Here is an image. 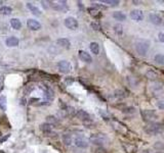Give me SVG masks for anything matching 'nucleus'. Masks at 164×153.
<instances>
[{
	"instance_id": "obj_42",
	"label": "nucleus",
	"mask_w": 164,
	"mask_h": 153,
	"mask_svg": "<svg viewBox=\"0 0 164 153\" xmlns=\"http://www.w3.org/2000/svg\"><path fill=\"white\" fill-rule=\"evenodd\" d=\"M163 25H164V22H163Z\"/></svg>"
},
{
	"instance_id": "obj_17",
	"label": "nucleus",
	"mask_w": 164,
	"mask_h": 153,
	"mask_svg": "<svg viewBox=\"0 0 164 153\" xmlns=\"http://www.w3.org/2000/svg\"><path fill=\"white\" fill-rule=\"evenodd\" d=\"M27 7L29 8V10H30L33 14L37 15V16H40V15H41V10L39 9L36 5H34V4H32V3L29 2V3H27Z\"/></svg>"
},
{
	"instance_id": "obj_16",
	"label": "nucleus",
	"mask_w": 164,
	"mask_h": 153,
	"mask_svg": "<svg viewBox=\"0 0 164 153\" xmlns=\"http://www.w3.org/2000/svg\"><path fill=\"white\" fill-rule=\"evenodd\" d=\"M5 43L8 47H15V46L19 45V39L15 36H11V37H8L5 41Z\"/></svg>"
},
{
	"instance_id": "obj_36",
	"label": "nucleus",
	"mask_w": 164,
	"mask_h": 153,
	"mask_svg": "<svg viewBox=\"0 0 164 153\" xmlns=\"http://www.w3.org/2000/svg\"><path fill=\"white\" fill-rule=\"evenodd\" d=\"M158 40L161 43H164V32H161V33L158 34Z\"/></svg>"
},
{
	"instance_id": "obj_41",
	"label": "nucleus",
	"mask_w": 164,
	"mask_h": 153,
	"mask_svg": "<svg viewBox=\"0 0 164 153\" xmlns=\"http://www.w3.org/2000/svg\"><path fill=\"white\" fill-rule=\"evenodd\" d=\"M1 3H2V1H0V4H1Z\"/></svg>"
},
{
	"instance_id": "obj_14",
	"label": "nucleus",
	"mask_w": 164,
	"mask_h": 153,
	"mask_svg": "<svg viewBox=\"0 0 164 153\" xmlns=\"http://www.w3.org/2000/svg\"><path fill=\"white\" fill-rule=\"evenodd\" d=\"M56 44L63 48H66V49H69L71 47V42H70L69 39L67 38H61V39H58L56 40Z\"/></svg>"
},
{
	"instance_id": "obj_40",
	"label": "nucleus",
	"mask_w": 164,
	"mask_h": 153,
	"mask_svg": "<svg viewBox=\"0 0 164 153\" xmlns=\"http://www.w3.org/2000/svg\"><path fill=\"white\" fill-rule=\"evenodd\" d=\"M0 153H5V152H3V151H0Z\"/></svg>"
},
{
	"instance_id": "obj_2",
	"label": "nucleus",
	"mask_w": 164,
	"mask_h": 153,
	"mask_svg": "<svg viewBox=\"0 0 164 153\" xmlns=\"http://www.w3.org/2000/svg\"><path fill=\"white\" fill-rule=\"evenodd\" d=\"M144 131L148 135H157L163 131V127L161 124H158V122H150L149 125L144 128Z\"/></svg>"
},
{
	"instance_id": "obj_30",
	"label": "nucleus",
	"mask_w": 164,
	"mask_h": 153,
	"mask_svg": "<svg viewBox=\"0 0 164 153\" xmlns=\"http://www.w3.org/2000/svg\"><path fill=\"white\" fill-rule=\"evenodd\" d=\"M122 112L131 114V113H134V112H136V108H134V107H132V106H126L125 108L122 110Z\"/></svg>"
},
{
	"instance_id": "obj_31",
	"label": "nucleus",
	"mask_w": 164,
	"mask_h": 153,
	"mask_svg": "<svg viewBox=\"0 0 164 153\" xmlns=\"http://www.w3.org/2000/svg\"><path fill=\"white\" fill-rule=\"evenodd\" d=\"M115 96L118 97V98H124L125 92H123L122 90H117V91H115Z\"/></svg>"
},
{
	"instance_id": "obj_25",
	"label": "nucleus",
	"mask_w": 164,
	"mask_h": 153,
	"mask_svg": "<svg viewBox=\"0 0 164 153\" xmlns=\"http://www.w3.org/2000/svg\"><path fill=\"white\" fill-rule=\"evenodd\" d=\"M11 12H13V8L9 7V6H2V7H0V14L9 15Z\"/></svg>"
},
{
	"instance_id": "obj_3",
	"label": "nucleus",
	"mask_w": 164,
	"mask_h": 153,
	"mask_svg": "<svg viewBox=\"0 0 164 153\" xmlns=\"http://www.w3.org/2000/svg\"><path fill=\"white\" fill-rule=\"evenodd\" d=\"M141 114L145 122H151V120L158 118V115H157L156 111L153 109H144L141 111Z\"/></svg>"
},
{
	"instance_id": "obj_22",
	"label": "nucleus",
	"mask_w": 164,
	"mask_h": 153,
	"mask_svg": "<svg viewBox=\"0 0 164 153\" xmlns=\"http://www.w3.org/2000/svg\"><path fill=\"white\" fill-rule=\"evenodd\" d=\"M10 25L15 30H20L22 28V23H20V20L19 18H11L10 20Z\"/></svg>"
},
{
	"instance_id": "obj_27",
	"label": "nucleus",
	"mask_w": 164,
	"mask_h": 153,
	"mask_svg": "<svg viewBox=\"0 0 164 153\" xmlns=\"http://www.w3.org/2000/svg\"><path fill=\"white\" fill-rule=\"evenodd\" d=\"M154 149H156L157 151H163L164 150V143L159 141V142H156L154 144Z\"/></svg>"
},
{
	"instance_id": "obj_7",
	"label": "nucleus",
	"mask_w": 164,
	"mask_h": 153,
	"mask_svg": "<svg viewBox=\"0 0 164 153\" xmlns=\"http://www.w3.org/2000/svg\"><path fill=\"white\" fill-rule=\"evenodd\" d=\"M76 116L79 118L80 120H82V122H91V116H90V114L88 113L87 111H85V110L83 109H79L78 111L76 112Z\"/></svg>"
},
{
	"instance_id": "obj_6",
	"label": "nucleus",
	"mask_w": 164,
	"mask_h": 153,
	"mask_svg": "<svg viewBox=\"0 0 164 153\" xmlns=\"http://www.w3.org/2000/svg\"><path fill=\"white\" fill-rule=\"evenodd\" d=\"M58 67H59V71L63 74H68L70 71H71L72 66H71V63H70L69 61L67 60H61L59 61V63H58Z\"/></svg>"
},
{
	"instance_id": "obj_35",
	"label": "nucleus",
	"mask_w": 164,
	"mask_h": 153,
	"mask_svg": "<svg viewBox=\"0 0 164 153\" xmlns=\"http://www.w3.org/2000/svg\"><path fill=\"white\" fill-rule=\"evenodd\" d=\"M92 4V7H95V8H97V9H99L100 10V8H102V9H105L106 8V6H104V5H102V4H99V3H95V2H93V3H91Z\"/></svg>"
},
{
	"instance_id": "obj_5",
	"label": "nucleus",
	"mask_w": 164,
	"mask_h": 153,
	"mask_svg": "<svg viewBox=\"0 0 164 153\" xmlns=\"http://www.w3.org/2000/svg\"><path fill=\"white\" fill-rule=\"evenodd\" d=\"M74 144L77 146L78 148H87L88 145H89V142L87 140L84 136H76L74 139Z\"/></svg>"
},
{
	"instance_id": "obj_26",
	"label": "nucleus",
	"mask_w": 164,
	"mask_h": 153,
	"mask_svg": "<svg viewBox=\"0 0 164 153\" xmlns=\"http://www.w3.org/2000/svg\"><path fill=\"white\" fill-rule=\"evenodd\" d=\"M102 2L110 5V6H117L120 3V1L119 0H102Z\"/></svg>"
},
{
	"instance_id": "obj_1",
	"label": "nucleus",
	"mask_w": 164,
	"mask_h": 153,
	"mask_svg": "<svg viewBox=\"0 0 164 153\" xmlns=\"http://www.w3.org/2000/svg\"><path fill=\"white\" fill-rule=\"evenodd\" d=\"M150 45H151L150 40H147V39H138V40L136 41V43H134V48H136V51L138 52V55L146 56L149 49H150Z\"/></svg>"
},
{
	"instance_id": "obj_20",
	"label": "nucleus",
	"mask_w": 164,
	"mask_h": 153,
	"mask_svg": "<svg viewBox=\"0 0 164 153\" xmlns=\"http://www.w3.org/2000/svg\"><path fill=\"white\" fill-rule=\"evenodd\" d=\"M113 30H114V33L117 36L123 35V26L121 24H115L114 27H113Z\"/></svg>"
},
{
	"instance_id": "obj_34",
	"label": "nucleus",
	"mask_w": 164,
	"mask_h": 153,
	"mask_svg": "<svg viewBox=\"0 0 164 153\" xmlns=\"http://www.w3.org/2000/svg\"><path fill=\"white\" fill-rule=\"evenodd\" d=\"M95 153H108V151L104 147H101L100 146V147H97L95 150Z\"/></svg>"
},
{
	"instance_id": "obj_24",
	"label": "nucleus",
	"mask_w": 164,
	"mask_h": 153,
	"mask_svg": "<svg viewBox=\"0 0 164 153\" xmlns=\"http://www.w3.org/2000/svg\"><path fill=\"white\" fill-rule=\"evenodd\" d=\"M154 60L155 62L158 64H161V65H164V54L158 53L154 56Z\"/></svg>"
},
{
	"instance_id": "obj_18",
	"label": "nucleus",
	"mask_w": 164,
	"mask_h": 153,
	"mask_svg": "<svg viewBox=\"0 0 164 153\" xmlns=\"http://www.w3.org/2000/svg\"><path fill=\"white\" fill-rule=\"evenodd\" d=\"M40 129H41V131L45 134V135H49V134L52 132V127H51V125L50 124H48V122H45V124H43V125H41Z\"/></svg>"
},
{
	"instance_id": "obj_29",
	"label": "nucleus",
	"mask_w": 164,
	"mask_h": 153,
	"mask_svg": "<svg viewBox=\"0 0 164 153\" xmlns=\"http://www.w3.org/2000/svg\"><path fill=\"white\" fill-rule=\"evenodd\" d=\"M147 76H148L149 80H156L157 78H158V76H157L156 73H154V71H151V69L147 73Z\"/></svg>"
},
{
	"instance_id": "obj_19",
	"label": "nucleus",
	"mask_w": 164,
	"mask_h": 153,
	"mask_svg": "<svg viewBox=\"0 0 164 153\" xmlns=\"http://www.w3.org/2000/svg\"><path fill=\"white\" fill-rule=\"evenodd\" d=\"M89 49L95 55H97V54L100 53V45H99L97 42H91L89 44Z\"/></svg>"
},
{
	"instance_id": "obj_39",
	"label": "nucleus",
	"mask_w": 164,
	"mask_h": 153,
	"mask_svg": "<svg viewBox=\"0 0 164 153\" xmlns=\"http://www.w3.org/2000/svg\"><path fill=\"white\" fill-rule=\"evenodd\" d=\"M156 153H164V152H161V151H158V152H156Z\"/></svg>"
},
{
	"instance_id": "obj_13",
	"label": "nucleus",
	"mask_w": 164,
	"mask_h": 153,
	"mask_svg": "<svg viewBox=\"0 0 164 153\" xmlns=\"http://www.w3.org/2000/svg\"><path fill=\"white\" fill-rule=\"evenodd\" d=\"M78 55H79V58L81 59L82 61H84V62L90 63V62L92 61V57L90 56V54L87 53L86 51H84V50H79Z\"/></svg>"
},
{
	"instance_id": "obj_15",
	"label": "nucleus",
	"mask_w": 164,
	"mask_h": 153,
	"mask_svg": "<svg viewBox=\"0 0 164 153\" xmlns=\"http://www.w3.org/2000/svg\"><path fill=\"white\" fill-rule=\"evenodd\" d=\"M112 16L115 18L116 20H118V22H124V20H126V14L125 13H123L122 11H120V10L114 11L112 14Z\"/></svg>"
},
{
	"instance_id": "obj_23",
	"label": "nucleus",
	"mask_w": 164,
	"mask_h": 153,
	"mask_svg": "<svg viewBox=\"0 0 164 153\" xmlns=\"http://www.w3.org/2000/svg\"><path fill=\"white\" fill-rule=\"evenodd\" d=\"M63 142L65 143V145L70 146L73 142V138L70 134H65V135H63Z\"/></svg>"
},
{
	"instance_id": "obj_11",
	"label": "nucleus",
	"mask_w": 164,
	"mask_h": 153,
	"mask_svg": "<svg viewBox=\"0 0 164 153\" xmlns=\"http://www.w3.org/2000/svg\"><path fill=\"white\" fill-rule=\"evenodd\" d=\"M130 18L136 22H141L144 20V12L140 9H133L130 11Z\"/></svg>"
},
{
	"instance_id": "obj_28",
	"label": "nucleus",
	"mask_w": 164,
	"mask_h": 153,
	"mask_svg": "<svg viewBox=\"0 0 164 153\" xmlns=\"http://www.w3.org/2000/svg\"><path fill=\"white\" fill-rule=\"evenodd\" d=\"M0 108L2 110H6V97L5 96L0 97Z\"/></svg>"
},
{
	"instance_id": "obj_9",
	"label": "nucleus",
	"mask_w": 164,
	"mask_h": 153,
	"mask_svg": "<svg viewBox=\"0 0 164 153\" xmlns=\"http://www.w3.org/2000/svg\"><path fill=\"white\" fill-rule=\"evenodd\" d=\"M90 141L95 145H102L106 142V138L101 134H95V135L91 136Z\"/></svg>"
},
{
	"instance_id": "obj_12",
	"label": "nucleus",
	"mask_w": 164,
	"mask_h": 153,
	"mask_svg": "<svg viewBox=\"0 0 164 153\" xmlns=\"http://www.w3.org/2000/svg\"><path fill=\"white\" fill-rule=\"evenodd\" d=\"M149 20H150V22L155 26H159L163 23L161 16H160L159 14H157V13H154V12H152L149 14Z\"/></svg>"
},
{
	"instance_id": "obj_8",
	"label": "nucleus",
	"mask_w": 164,
	"mask_h": 153,
	"mask_svg": "<svg viewBox=\"0 0 164 153\" xmlns=\"http://www.w3.org/2000/svg\"><path fill=\"white\" fill-rule=\"evenodd\" d=\"M50 3V6L54 8V10H58V11H66L68 9V6L66 5L65 1H59V2H49Z\"/></svg>"
},
{
	"instance_id": "obj_37",
	"label": "nucleus",
	"mask_w": 164,
	"mask_h": 153,
	"mask_svg": "<svg viewBox=\"0 0 164 153\" xmlns=\"http://www.w3.org/2000/svg\"><path fill=\"white\" fill-rule=\"evenodd\" d=\"M91 28H93V30H95V31H97V30H100V26L97 25V23H91Z\"/></svg>"
},
{
	"instance_id": "obj_4",
	"label": "nucleus",
	"mask_w": 164,
	"mask_h": 153,
	"mask_svg": "<svg viewBox=\"0 0 164 153\" xmlns=\"http://www.w3.org/2000/svg\"><path fill=\"white\" fill-rule=\"evenodd\" d=\"M64 24L66 26V28L70 29V30H77L78 27H79L78 20L75 18H73V16H68V18H65Z\"/></svg>"
},
{
	"instance_id": "obj_38",
	"label": "nucleus",
	"mask_w": 164,
	"mask_h": 153,
	"mask_svg": "<svg viewBox=\"0 0 164 153\" xmlns=\"http://www.w3.org/2000/svg\"><path fill=\"white\" fill-rule=\"evenodd\" d=\"M8 137H9V135H7V136H5V137L4 138H2V139H1V140H0V143H1V142H3V141H5V140H6V139H7V138Z\"/></svg>"
},
{
	"instance_id": "obj_21",
	"label": "nucleus",
	"mask_w": 164,
	"mask_h": 153,
	"mask_svg": "<svg viewBox=\"0 0 164 153\" xmlns=\"http://www.w3.org/2000/svg\"><path fill=\"white\" fill-rule=\"evenodd\" d=\"M87 11H88L89 14L91 15V16H93V18H100V16H102V13L100 12V10L97 9V8H95V7L87 8Z\"/></svg>"
},
{
	"instance_id": "obj_10",
	"label": "nucleus",
	"mask_w": 164,
	"mask_h": 153,
	"mask_svg": "<svg viewBox=\"0 0 164 153\" xmlns=\"http://www.w3.org/2000/svg\"><path fill=\"white\" fill-rule=\"evenodd\" d=\"M27 26H28V28L32 31H39L41 29V24L39 23L38 20H32V18H29V20H27Z\"/></svg>"
},
{
	"instance_id": "obj_32",
	"label": "nucleus",
	"mask_w": 164,
	"mask_h": 153,
	"mask_svg": "<svg viewBox=\"0 0 164 153\" xmlns=\"http://www.w3.org/2000/svg\"><path fill=\"white\" fill-rule=\"evenodd\" d=\"M157 107H158L159 109L161 110H164V99H159L156 103Z\"/></svg>"
},
{
	"instance_id": "obj_33",
	"label": "nucleus",
	"mask_w": 164,
	"mask_h": 153,
	"mask_svg": "<svg viewBox=\"0 0 164 153\" xmlns=\"http://www.w3.org/2000/svg\"><path fill=\"white\" fill-rule=\"evenodd\" d=\"M47 122H48V124H56L58 122V120H56L54 116H47Z\"/></svg>"
}]
</instances>
